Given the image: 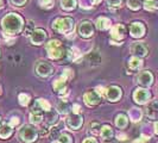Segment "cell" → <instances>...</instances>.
I'll return each mask as SVG.
<instances>
[{"mask_svg": "<svg viewBox=\"0 0 158 143\" xmlns=\"http://www.w3.org/2000/svg\"><path fill=\"white\" fill-rule=\"evenodd\" d=\"M115 124H117V127L120 128V129H124V128L127 127V117L125 115H119L117 119H115Z\"/></svg>", "mask_w": 158, "mask_h": 143, "instance_id": "cell-25", "label": "cell"}, {"mask_svg": "<svg viewBox=\"0 0 158 143\" xmlns=\"http://www.w3.org/2000/svg\"><path fill=\"white\" fill-rule=\"evenodd\" d=\"M93 31H94L93 24L90 23V22H88V20L81 22V24H80V26H79V32L82 37H85V38L90 37V36L93 35Z\"/></svg>", "mask_w": 158, "mask_h": 143, "instance_id": "cell-6", "label": "cell"}, {"mask_svg": "<svg viewBox=\"0 0 158 143\" xmlns=\"http://www.w3.org/2000/svg\"><path fill=\"white\" fill-rule=\"evenodd\" d=\"M52 143H61L60 141H56V142H52Z\"/></svg>", "mask_w": 158, "mask_h": 143, "instance_id": "cell-45", "label": "cell"}, {"mask_svg": "<svg viewBox=\"0 0 158 143\" xmlns=\"http://www.w3.org/2000/svg\"><path fill=\"white\" fill-rule=\"evenodd\" d=\"M128 66H130V68H131V69L137 71V69H139V68L143 66V61L138 57V56H135V57H132V58L130 60Z\"/></svg>", "mask_w": 158, "mask_h": 143, "instance_id": "cell-22", "label": "cell"}, {"mask_svg": "<svg viewBox=\"0 0 158 143\" xmlns=\"http://www.w3.org/2000/svg\"><path fill=\"white\" fill-rule=\"evenodd\" d=\"M131 51H132L135 56H146L148 55V49H146V47H145L143 43H140V42L135 43V44L132 46V48H131Z\"/></svg>", "mask_w": 158, "mask_h": 143, "instance_id": "cell-15", "label": "cell"}, {"mask_svg": "<svg viewBox=\"0 0 158 143\" xmlns=\"http://www.w3.org/2000/svg\"><path fill=\"white\" fill-rule=\"evenodd\" d=\"M82 143H98V141L95 138H86Z\"/></svg>", "mask_w": 158, "mask_h": 143, "instance_id": "cell-38", "label": "cell"}, {"mask_svg": "<svg viewBox=\"0 0 158 143\" xmlns=\"http://www.w3.org/2000/svg\"><path fill=\"white\" fill-rule=\"evenodd\" d=\"M2 29L6 35L8 36H12V35H16L19 33L23 29V18L20 16H18L17 13H8L2 19Z\"/></svg>", "mask_w": 158, "mask_h": 143, "instance_id": "cell-1", "label": "cell"}, {"mask_svg": "<svg viewBox=\"0 0 158 143\" xmlns=\"http://www.w3.org/2000/svg\"><path fill=\"white\" fill-rule=\"evenodd\" d=\"M29 24H30V25H29V26L26 28V30H25V32H26V35H31V33H32L31 30L33 29V28H35V25H33V23H32V22H30Z\"/></svg>", "mask_w": 158, "mask_h": 143, "instance_id": "cell-37", "label": "cell"}, {"mask_svg": "<svg viewBox=\"0 0 158 143\" xmlns=\"http://www.w3.org/2000/svg\"><path fill=\"white\" fill-rule=\"evenodd\" d=\"M88 61L92 64H99L101 62V56L98 53H92V54L88 55Z\"/></svg>", "mask_w": 158, "mask_h": 143, "instance_id": "cell-27", "label": "cell"}, {"mask_svg": "<svg viewBox=\"0 0 158 143\" xmlns=\"http://www.w3.org/2000/svg\"><path fill=\"white\" fill-rule=\"evenodd\" d=\"M61 6L64 10H74L76 7V0H61Z\"/></svg>", "mask_w": 158, "mask_h": 143, "instance_id": "cell-24", "label": "cell"}, {"mask_svg": "<svg viewBox=\"0 0 158 143\" xmlns=\"http://www.w3.org/2000/svg\"><path fill=\"white\" fill-rule=\"evenodd\" d=\"M0 124H1V117H0Z\"/></svg>", "mask_w": 158, "mask_h": 143, "instance_id": "cell-46", "label": "cell"}, {"mask_svg": "<svg viewBox=\"0 0 158 143\" xmlns=\"http://www.w3.org/2000/svg\"><path fill=\"white\" fill-rule=\"evenodd\" d=\"M90 1H92L93 4H99V2L101 1V0H90Z\"/></svg>", "mask_w": 158, "mask_h": 143, "instance_id": "cell-42", "label": "cell"}, {"mask_svg": "<svg viewBox=\"0 0 158 143\" xmlns=\"http://www.w3.org/2000/svg\"><path fill=\"white\" fill-rule=\"evenodd\" d=\"M106 143H118V142H117V141H113V140H112V141H107Z\"/></svg>", "mask_w": 158, "mask_h": 143, "instance_id": "cell-43", "label": "cell"}, {"mask_svg": "<svg viewBox=\"0 0 158 143\" xmlns=\"http://www.w3.org/2000/svg\"><path fill=\"white\" fill-rule=\"evenodd\" d=\"M37 136H38V132L35 128L32 125H23L22 129H19V137L23 142L26 143H31L35 142L37 140Z\"/></svg>", "mask_w": 158, "mask_h": 143, "instance_id": "cell-4", "label": "cell"}, {"mask_svg": "<svg viewBox=\"0 0 158 143\" xmlns=\"http://www.w3.org/2000/svg\"><path fill=\"white\" fill-rule=\"evenodd\" d=\"M146 115L151 119L158 118V102H152L146 109Z\"/></svg>", "mask_w": 158, "mask_h": 143, "instance_id": "cell-16", "label": "cell"}, {"mask_svg": "<svg viewBox=\"0 0 158 143\" xmlns=\"http://www.w3.org/2000/svg\"><path fill=\"white\" fill-rule=\"evenodd\" d=\"M73 112H74V113H79L80 112V105H74V106H73Z\"/></svg>", "mask_w": 158, "mask_h": 143, "instance_id": "cell-39", "label": "cell"}, {"mask_svg": "<svg viewBox=\"0 0 158 143\" xmlns=\"http://www.w3.org/2000/svg\"><path fill=\"white\" fill-rule=\"evenodd\" d=\"M47 124L48 125H54L57 123V120H58V115H57V112L54 111V110H50V111L47 112Z\"/></svg>", "mask_w": 158, "mask_h": 143, "instance_id": "cell-21", "label": "cell"}, {"mask_svg": "<svg viewBox=\"0 0 158 143\" xmlns=\"http://www.w3.org/2000/svg\"><path fill=\"white\" fill-rule=\"evenodd\" d=\"M2 5H4V1H2V0H0V7H2Z\"/></svg>", "mask_w": 158, "mask_h": 143, "instance_id": "cell-44", "label": "cell"}, {"mask_svg": "<svg viewBox=\"0 0 158 143\" xmlns=\"http://www.w3.org/2000/svg\"><path fill=\"white\" fill-rule=\"evenodd\" d=\"M19 123V119L18 118H12V122H11V125H17Z\"/></svg>", "mask_w": 158, "mask_h": 143, "instance_id": "cell-40", "label": "cell"}, {"mask_svg": "<svg viewBox=\"0 0 158 143\" xmlns=\"http://www.w3.org/2000/svg\"><path fill=\"white\" fill-rule=\"evenodd\" d=\"M37 73L40 74V76H49L52 74V67L49 63H45V62H40L37 68H36Z\"/></svg>", "mask_w": 158, "mask_h": 143, "instance_id": "cell-14", "label": "cell"}, {"mask_svg": "<svg viewBox=\"0 0 158 143\" xmlns=\"http://www.w3.org/2000/svg\"><path fill=\"white\" fill-rule=\"evenodd\" d=\"M101 136L105 140H108L113 136V129H112L110 125H103L101 128Z\"/></svg>", "mask_w": 158, "mask_h": 143, "instance_id": "cell-26", "label": "cell"}, {"mask_svg": "<svg viewBox=\"0 0 158 143\" xmlns=\"http://www.w3.org/2000/svg\"><path fill=\"white\" fill-rule=\"evenodd\" d=\"M19 103L22 104L23 106H26L27 104L30 103V95L25 94V93L19 94Z\"/></svg>", "mask_w": 158, "mask_h": 143, "instance_id": "cell-31", "label": "cell"}, {"mask_svg": "<svg viewBox=\"0 0 158 143\" xmlns=\"http://www.w3.org/2000/svg\"><path fill=\"white\" fill-rule=\"evenodd\" d=\"M47 38V32L43 29H37L31 33V42L32 44L40 46L42 43H44V41Z\"/></svg>", "mask_w": 158, "mask_h": 143, "instance_id": "cell-8", "label": "cell"}, {"mask_svg": "<svg viewBox=\"0 0 158 143\" xmlns=\"http://www.w3.org/2000/svg\"><path fill=\"white\" fill-rule=\"evenodd\" d=\"M58 138H60L58 141L61 143H71V137L68 134H61Z\"/></svg>", "mask_w": 158, "mask_h": 143, "instance_id": "cell-32", "label": "cell"}, {"mask_svg": "<svg viewBox=\"0 0 158 143\" xmlns=\"http://www.w3.org/2000/svg\"><path fill=\"white\" fill-rule=\"evenodd\" d=\"M47 51L49 57L52 60H58L64 55V49L61 46V42L57 40H52L47 43Z\"/></svg>", "mask_w": 158, "mask_h": 143, "instance_id": "cell-3", "label": "cell"}, {"mask_svg": "<svg viewBox=\"0 0 158 143\" xmlns=\"http://www.w3.org/2000/svg\"><path fill=\"white\" fill-rule=\"evenodd\" d=\"M73 28H74V20L69 17L57 18L52 23V29L60 33H68L73 30Z\"/></svg>", "mask_w": 158, "mask_h": 143, "instance_id": "cell-2", "label": "cell"}, {"mask_svg": "<svg viewBox=\"0 0 158 143\" xmlns=\"http://www.w3.org/2000/svg\"><path fill=\"white\" fill-rule=\"evenodd\" d=\"M83 99L88 106H94L100 103V94L96 91H88L83 97Z\"/></svg>", "mask_w": 158, "mask_h": 143, "instance_id": "cell-9", "label": "cell"}, {"mask_svg": "<svg viewBox=\"0 0 158 143\" xmlns=\"http://www.w3.org/2000/svg\"><path fill=\"white\" fill-rule=\"evenodd\" d=\"M42 118H43L42 113H40V111H37V110H33L30 115V120L33 124H40L42 122Z\"/></svg>", "mask_w": 158, "mask_h": 143, "instance_id": "cell-23", "label": "cell"}, {"mask_svg": "<svg viewBox=\"0 0 158 143\" xmlns=\"http://www.w3.org/2000/svg\"><path fill=\"white\" fill-rule=\"evenodd\" d=\"M65 86H67V79H64L63 76L55 80V82H54V88L58 93H64L65 92Z\"/></svg>", "mask_w": 158, "mask_h": 143, "instance_id": "cell-17", "label": "cell"}, {"mask_svg": "<svg viewBox=\"0 0 158 143\" xmlns=\"http://www.w3.org/2000/svg\"><path fill=\"white\" fill-rule=\"evenodd\" d=\"M121 1L123 0H107V2H108L110 6H119L121 4Z\"/></svg>", "mask_w": 158, "mask_h": 143, "instance_id": "cell-35", "label": "cell"}, {"mask_svg": "<svg viewBox=\"0 0 158 143\" xmlns=\"http://www.w3.org/2000/svg\"><path fill=\"white\" fill-rule=\"evenodd\" d=\"M57 110L61 113H67V112L69 111V105H68L67 99H62V102L57 105Z\"/></svg>", "mask_w": 158, "mask_h": 143, "instance_id": "cell-28", "label": "cell"}, {"mask_svg": "<svg viewBox=\"0 0 158 143\" xmlns=\"http://www.w3.org/2000/svg\"><path fill=\"white\" fill-rule=\"evenodd\" d=\"M67 125L70 128L71 130H77L82 125V117L79 113H73L67 119Z\"/></svg>", "mask_w": 158, "mask_h": 143, "instance_id": "cell-7", "label": "cell"}, {"mask_svg": "<svg viewBox=\"0 0 158 143\" xmlns=\"http://www.w3.org/2000/svg\"><path fill=\"white\" fill-rule=\"evenodd\" d=\"M11 1H12V4L16 5V6H23L27 0H11Z\"/></svg>", "mask_w": 158, "mask_h": 143, "instance_id": "cell-36", "label": "cell"}, {"mask_svg": "<svg viewBox=\"0 0 158 143\" xmlns=\"http://www.w3.org/2000/svg\"><path fill=\"white\" fill-rule=\"evenodd\" d=\"M150 92L145 88H138L135 89V93H133V99L138 104H145L149 99H150Z\"/></svg>", "mask_w": 158, "mask_h": 143, "instance_id": "cell-5", "label": "cell"}, {"mask_svg": "<svg viewBox=\"0 0 158 143\" xmlns=\"http://www.w3.org/2000/svg\"><path fill=\"white\" fill-rule=\"evenodd\" d=\"M111 26V20L106 17H100L98 20H96V28L99 30H106Z\"/></svg>", "mask_w": 158, "mask_h": 143, "instance_id": "cell-19", "label": "cell"}, {"mask_svg": "<svg viewBox=\"0 0 158 143\" xmlns=\"http://www.w3.org/2000/svg\"><path fill=\"white\" fill-rule=\"evenodd\" d=\"M128 7L132 10H139L142 6V0H128Z\"/></svg>", "mask_w": 158, "mask_h": 143, "instance_id": "cell-29", "label": "cell"}, {"mask_svg": "<svg viewBox=\"0 0 158 143\" xmlns=\"http://www.w3.org/2000/svg\"><path fill=\"white\" fill-rule=\"evenodd\" d=\"M125 32H126L125 26H124V25H121V24H117V25H114V26H113V29L111 30V36L114 38V40L120 41V40H123V38H124Z\"/></svg>", "mask_w": 158, "mask_h": 143, "instance_id": "cell-12", "label": "cell"}, {"mask_svg": "<svg viewBox=\"0 0 158 143\" xmlns=\"http://www.w3.org/2000/svg\"><path fill=\"white\" fill-rule=\"evenodd\" d=\"M13 132V128L11 124H4L0 127V138H8Z\"/></svg>", "mask_w": 158, "mask_h": 143, "instance_id": "cell-18", "label": "cell"}, {"mask_svg": "<svg viewBox=\"0 0 158 143\" xmlns=\"http://www.w3.org/2000/svg\"><path fill=\"white\" fill-rule=\"evenodd\" d=\"M40 4L42 7H52L54 0H40Z\"/></svg>", "mask_w": 158, "mask_h": 143, "instance_id": "cell-33", "label": "cell"}, {"mask_svg": "<svg viewBox=\"0 0 158 143\" xmlns=\"http://www.w3.org/2000/svg\"><path fill=\"white\" fill-rule=\"evenodd\" d=\"M138 82H139V85H142L144 87H149L153 82V75L149 71L142 72L138 75Z\"/></svg>", "mask_w": 158, "mask_h": 143, "instance_id": "cell-10", "label": "cell"}, {"mask_svg": "<svg viewBox=\"0 0 158 143\" xmlns=\"http://www.w3.org/2000/svg\"><path fill=\"white\" fill-rule=\"evenodd\" d=\"M106 95L111 102H118L121 97V89L118 86H111L106 91Z\"/></svg>", "mask_w": 158, "mask_h": 143, "instance_id": "cell-13", "label": "cell"}, {"mask_svg": "<svg viewBox=\"0 0 158 143\" xmlns=\"http://www.w3.org/2000/svg\"><path fill=\"white\" fill-rule=\"evenodd\" d=\"M144 6H145L146 10H149V11H152V10H155V8L158 7V5L153 1V0H145Z\"/></svg>", "mask_w": 158, "mask_h": 143, "instance_id": "cell-30", "label": "cell"}, {"mask_svg": "<svg viewBox=\"0 0 158 143\" xmlns=\"http://www.w3.org/2000/svg\"><path fill=\"white\" fill-rule=\"evenodd\" d=\"M130 33H131L132 37L139 38V37L144 36V33H145V26L142 23H138V22L132 23L130 26Z\"/></svg>", "mask_w": 158, "mask_h": 143, "instance_id": "cell-11", "label": "cell"}, {"mask_svg": "<svg viewBox=\"0 0 158 143\" xmlns=\"http://www.w3.org/2000/svg\"><path fill=\"white\" fill-rule=\"evenodd\" d=\"M155 132H156V134L158 135V122L156 123V124H155Z\"/></svg>", "mask_w": 158, "mask_h": 143, "instance_id": "cell-41", "label": "cell"}, {"mask_svg": "<svg viewBox=\"0 0 158 143\" xmlns=\"http://www.w3.org/2000/svg\"><path fill=\"white\" fill-rule=\"evenodd\" d=\"M35 107H37V111H40V110H44V111H50L51 110V106H50V104L48 103L47 100H44V99H38L36 104H35ZM33 110H36V109H33Z\"/></svg>", "mask_w": 158, "mask_h": 143, "instance_id": "cell-20", "label": "cell"}, {"mask_svg": "<svg viewBox=\"0 0 158 143\" xmlns=\"http://www.w3.org/2000/svg\"><path fill=\"white\" fill-rule=\"evenodd\" d=\"M62 76L67 80L71 79V78H73V71H71V69H64V73H63V75H62Z\"/></svg>", "mask_w": 158, "mask_h": 143, "instance_id": "cell-34", "label": "cell"}]
</instances>
